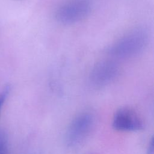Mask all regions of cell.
<instances>
[{
    "instance_id": "ba28073f",
    "label": "cell",
    "mask_w": 154,
    "mask_h": 154,
    "mask_svg": "<svg viewBox=\"0 0 154 154\" xmlns=\"http://www.w3.org/2000/svg\"><path fill=\"white\" fill-rule=\"evenodd\" d=\"M153 152V140H152L150 143V147H149V153L150 154H152Z\"/></svg>"
},
{
    "instance_id": "8992f818",
    "label": "cell",
    "mask_w": 154,
    "mask_h": 154,
    "mask_svg": "<svg viewBox=\"0 0 154 154\" xmlns=\"http://www.w3.org/2000/svg\"><path fill=\"white\" fill-rule=\"evenodd\" d=\"M0 154H8V139L3 131H0Z\"/></svg>"
},
{
    "instance_id": "7a4b0ae2",
    "label": "cell",
    "mask_w": 154,
    "mask_h": 154,
    "mask_svg": "<svg viewBox=\"0 0 154 154\" xmlns=\"http://www.w3.org/2000/svg\"><path fill=\"white\" fill-rule=\"evenodd\" d=\"M94 125V117L90 112L78 114L70 123L66 134L68 146L75 147L81 144L91 133Z\"/></svg>"
},
{
    "instance_id": "3957f363",
    "label": "cell",
    "mask_w": 154,
    "mask_h": 154,
    "mask_svg": "<svg viewBox=\"0 0 154 154\" xmlns=\"http://www.w3.org/2000/svg\"><path fill=\"white\" fill-rule=\"evenodd\" d=\"M90 11L87 0H71L62 5L57 10V20L66 25L72 24L84 19Z\"/></svg>"
},
{
    "instance_id": "277c9868",
    "label": "cell",
    "mask_w": 154,
    "mask_h": 154,
    "mask_svg": "<svg viewBox=\"0 0 154 154\" xmlns=\"http://www.w3.org/2000/svg\"><path fill=\"white\" fill-rule=\"evenodd\" d=\"M112 126L118 131H137L142 129L144 124L134 110L124 107L115 112L112 119Z\"/></svg>"
},
{
    "instance_id": "52a82bcc",
    "label": "cell",
    "mask_w": 154,
    "mask_h": 154,
    "mask_svg": "<svg viewBox=\"0 0 154 154\" xmlns=\"http://www.w3.org/2000/svg\"><path fill=\"white\" fill-rule=\"evenodd\" d=\"M8 91H9V88L6 87L5 90L1 93H0V112H1V107L7 97V96L8 95Z\"/></svg>"
},
{
    "instance_id": "5b68a950",
    "label": "cell",
    "mask_w": 154,
    "mask_h": 154,
    "mask_svg": "<svg viewBox=\"0 0 154 154\" xmlns=\"http://www.w3.org/2000/svg\"><path fill=\"white\" fill-rule=\"evenodd\" d=\"M119 70L117 64L112 61H100L93 69L90 75L91 81L96 85L107 84L116 78Z\"/></svg>"
},
{
    "instance_id": "6da1fadb",
    "label": "cell",
    "mask_w": 154,
    "mask_h": 154,
    "mask_svg": "<svg viewBox=\"0 0 154 154\" xmlns=\"http://www.w3.org/2000/svg\"><path fill=\"white\" fill-rule=\"evenodd\" d=\"M147 40L146 31L136 29L116 42L109 51L110 54L117 58H130L139 54L144 49Z\"/></svg>"
}]
</instances>
